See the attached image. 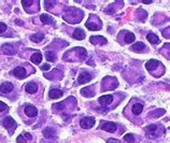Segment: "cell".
I'll use <instances>...</instances> for the list:
<instances>
[{"mask_svg":"<svg viewBox=\"0 0 170 143\" xmlns=\"http://www.w3.org/2000/svg\"><path fill=\"white\" fill-rule=\"evenodd\" d=\"M94 124H95V118H94V117H84V118H82L81 119V122H80L81 127L84 128V129L93 127Z\"/></svg>","mask_w":170,"mask_h":143,"instance_id":"6da1fadb","label":"cell"},{"mask_svg":"<svg viewBox=\"0 0 170 143\" xmlns=\"http://www.w3.org/2000/svg\"><path fill=\"white\" fill-rule=\"evenodd\" d=\"M13 76L17 78V79H25L27 76V73H26V70H25L23 67H16L14 70L12 71Z\"/></svg>","mask_w":170,"mask_h":143,"instance_id":"7a4b0ae2","label":"cell"},{"mask_svg":"<svg viewBox=\"0 0 170 143\" xmlns=\"http://www.w3.org/2000/svg\"><path fill=\"white\" fill-rule=\"evenodd\" d=\"M2 125L4 126V128L10 129L11 127L15 128L16 123H15V121H14L12 117H10V116H5V117L2 119Z\"/></svg>","mask_w":170,"mask_h":143,"instance_id":"3957f363","label":"cell"},{"mask_svg":"<svg viewBox=\"0 0 170 143\" xmlns=\"http://www.w3.org/2000/svg\"><path fill=\"white\" fill-rule=\"evenodd\" d=\"M101 128H102L104 131H108V132H114V131L116 130L117 126H116V124L113 123V122H106V123L102 124Z\"/></svg>","mask_w":170,"mask_h":143,"instance_id":"277c9868","label":"cell"},{"mask_svg":"<svg viewBox=\"0 0 170 143\" xmlns=\"http://www.w3.org/2000/svg\"><path fill=\"white\" fill-rule=\"evenodd\" d=\"M25 113L29 117H35L38 114V110L36 109V107H33L31 104H28V106L25 107Z\"/></svg>","mask_w":170,"mask_h":143,"instance_id":"5b68a950","label":"cell"},{"mask_svg":"<svg viewBox=\"0 0 170 143\" xmlns=\"http://www.w3.org/2000/svg\"><path fill=\"white\" fill-rule=\"evenodd\" d=\"M99 104H102V106H107V104H112V101H113V96L112 95H104V96H101L100 98L98 99Z\"/></svg>","mask_w":170,"mask_h":143,"instance_id":"8992f818","label":"cell"},{"mask_svg":"<svg viewBox=\"0 0 170 143\" xmlns=\"http://www.w3.org/2000/svg\"><path fill=\"white\" fill-rule=\"evenodd\" d=\"M91 80V76L89 74V73H87V72H82V73L79 76L78 82H79V84H84V83L89 82Z\"/></svg>","mask_w":170,"mask_h":143,"instance_id":"52a82bcc","label":"cell"},{"mask_svg":"<svg viewBox=\"0 0 170 143\" xmlns=\"http://www.w3.org/2000/svg\"><path fill=\"white\" fill-rule=\"evenodd\" d=\"M13 84L12 83H2L1 84V86H0V91L1 93H3V94H9V93H11L13 91Z\"/></svg>","mask_w":170,"mask_h":143,"instance_id":"ba28073f","label":"cell"},{"mask_svg":"<svg viewBox=\"0 0 170 143\" xmlns=\"http://www.w3.org/2000/svg\"><path fill=\"white\" fill-rule=\"evenodd\" d=\"M89 40H91V42L93 44H100V45H102V44H106L107 43V39L106 38H103V37H95L93 36L89 38Z\"/></svg>","mask_w":170,"mask_h":143,"instance_id":"9c48e42d","label":"cell"},{"mask_svg":"<svg viewBox=\"0 0 170 143\" xmlns=\"http://www.w3.org/2000/svg\"><path fill=\"white\" fill-rule=\"evenodd\" d=\"M158 65H160L159 64V61H157V60H155V59H150L145 64V68L149 71H153V70H155V69L158 67Z\"/></svg>","mask_w":170,"mask_h":143,"instance_id":"30bf717a","label":"cell"},{"mask_svg":"<svg viewBox=\"0 0 170 143\" xmlns=\"http://www.w3.org/2000/svg\"><path fill=\"white\" fill-rule=\"evenodd\" d=\"M43 135L45 138H48V139H52V138H54L56 135V132L55 130L53 129V128L51 127H48V128H45L43 130Z\"/></svg>","mask_w":170,"mask_h":143,"instance_id":"8fae6325","label":"cell"},{"mask_svg":"<svg viewBox=\"0 0 170 143\" xmlns=\"http://www.w3.org/2000/svg\"><path fill=\"white\" fill-rule=\"evenodd\" d=\"M25 89H26V91L29 93V94H35V93H37V91H38V86H37L36 83L31 82V83H28L27 85H26Z\"/></svg>","mask_w":170,"mask_h":143,"instance_id":"7c38bea8","label":"cell"},{"mask_svg":"<svg viewBox=\"0 0 170 143\" xmlns=\"http://www.w3.org/2000/svg\"><path fill=\"white\" fill-rule=\"evenodd\" d=\"M48 96H50V98H52V99H58V98H60L63 96V91H59V89H52L50 91Z\"/></svg>","mask_w":170,"mask_h":143,"instance_id":"4fadbf2b","label":"cell"},{"mask_svg":"<svg viewBox=\"0 0 170 143\" xmlns=\"http://www.w3.org/2000/svg\"><path fill=\"white\" fill-rule=\"evenodd\" d=\"M1 52L2 53H5V54H15V50L13 48L12 45H10V44H4L3 46H2V50H1Z\"/></svg>","mask_w":170,"mask_h":143,"instance_id":"5bb4252c","label":"cell"},{"mask_svg":"<svg viewBox=\"0 0 170 143\" xmlns=\"http://www.w3.org/2000/svg\"><path fill=\"white\" fill-rule=\"evenodd\" d=\"M30 60L36 65L40 64V63L42 61V55H41V53L37 52V53H35V54H32L31 57H30Z\"/></svg>","mask_w":170,"mask_h":143,"instance_id":"9a60e30c","label":"cell"},{"mask_svg":"<svg viewBox=\"0 0 170 143\" xmlns=\"http://www.w3.org/2000/svg\"><path fill=\"white\" fill-rule=\"evenodd\" d=\"M162 114H165V110L164 109H157V110H154L149 113V116L150 117H160Z\"/></svg>","mask_w":170,"mask_h":143,"instance_id":"2e32d148","label":"cell"},{"mask_svg":"<svg viewBox=\"0 0 170 143\" xmlns=\"http://www.w3.org/2000/svg\"><path fill=\"white\" fill-rule=\"evenodd\" d=\"M72 37L76 40H83L84 38H85V33H84V31L82 29H76V30L73 32Z\"/></svg>","mask_w":170,"mask_h":143,"instance_id":"e0dca14e","label":"cell"},{"mask_svg":"<svg viewBox=\"0 0 170 143\" xmlns=\"http://www.w3.org/2000/svg\"><path fill=\"white\" fill-rule=\"evenodd\" d=\"M146 39L149 40V42L152 44H157L159 43V39H158V37L155 35V33H149L147 36H146Z\"/></svg>","mask_w":170,"mask_h":143,"instance_id":"ac0fdd59","label":"cell"},{"mask_svg":"<svg viewBox=\"0 0 170 143\" xmlns=\"http://www.w3.org/2000/svg\"><path fill=\"white\" fill-rule=\"evenodd\" d=\"M143 110V106L141 104H136L132 106V109H131V111L134 113V115H139Z\"/></svg>","mask_w":170,"mask_h":143,"instance_id":"d6986e66","label":"cell"},{"mask_svg":"<svg viewBox=\"0 0 170 143\" xmlns=\"http://www.w3.org/2000/svg\"><path fill=\"white\" fill-rule=\"evenodd\" d=\"M44 38V35L42 32H39V33H35V35H31L30 36V40L32 42H41Z\"/></svg>","mask_w":170,"mask_h":143,"instance_id":"ffe728a7","label":"cell"},{"mask_svg":"<svg viewBox=\"0 0 170 143\" xmlns=\"http://www.w3.org/2000/svg\"><path fill=\"white\" fill-rule=\"evenodd\" d=\"M131 48H132V51H134V52H142L143 48H145V45L142 42H137V43H134L131 46Z\"/></svg>","mask_w":170,"mask_h":143,"instance_id":"44dd1931","label":"cell"},{"mask_svg":"<svg viewBox=\"0 0 170 143\" xmlns=\"http://www.w3.org/2000/svg\"><path fill=\"white\" fill-rule=\"evenodd\" d=\"M40 20L43 24H53V18L48 14H42L40 16Z\"/></svg>","mask_w":170,"mask_h":143,"instance_id":"7402d4cb","label":"cell"},{"mask_svg":"<svg viewBox=\"0 0 170 143\" xmlns=\"http://www.w3.org/2000/svg\"><path fill=\"white\" fill-rule=\"evenodd\" d=\"M134 39H136V38H134V35L132 32H127L126 35H125V42H126V43H128V44L132 43L134 41Z\"/></svg>","mask_w":170,"mask_h":143,"instance_id":"603a6c76","label":"cell"},{"mask_svg":"<svg viewBox=\"0 0 170 143\" xmlns=\"http://www.w3.org/2000/svg\"><path fill=\"white\" fill-rule=\"evenodd\" d=\"M157 125H150V126H147L146 128V131H147V133L151 136H154L156 133V130H157Z\"/></svg>","mask_w":170,"mask_h":143,"instance_id":"cb8c5ba5","label":"cell"},{"mask_svg":"<svg viewBox=\"0 0 170 143\" xmlns=\"http://www.w3.org/2000/svg\"><path fill=\"white\" fill-rule=\"evenodd\" d=\"M45 58L48 61H53V60H55V54L53 52H46L45 53Z\"/></svg>","mask_w":170,"mask_h":143,"instance_id":"d4e9b609","label":"cell"},{"mask_svg":"<svg viewBox=\"0 0 170 143\" xmlns=\"http://www.w3.org/2000/svg\"><path fill=\"white\" fill-rule=\"evenodd\" d=\"M124 140L126 141V142H128V143H134V137L132 135H125L124 136Z\"/></svg>","mask_w":170,"mask_h":143,"instance_id":"484cf974","label":"cell"},{"mask_svg":"<svg viewBox=\"0 0 170 143\" xmlns=\"http://www.w3.org/2000/svg\"><path fill=\"white\" fill-rule=\"evenodd\" d=\"M86 27L89 29V30H98L100 27H97V26H95V25H93L91 23V22H88V23H86Z\"/></svg>","mask_w":170,"mask_h":143,"instance_id":"4316f807","label":"cell"},{"mask_svg":"<svg viewBox=\"0 0 170 143\" xmlns=\"http://www.w3.org/2000/svg\"><path fill=\"white\" fill-rule=\"evenodd\" d=\"M7 110H8V106L0 101V112H4L7 111Z\"/></svg>","mask_w":170,"mask_h":143,"instance_id":"83f0119b","label":"cell"},{"mask_svg":"<svg viewBox=\"0 0 170 143\" xmlns=\"http://www.w3.org/2000/svg\"><path fill=\"white\" fill-rule=\"evenodd\" d=\"M7 30V25L3 24V23H0V33H2Z\"/></svg>","mask_w":170,"mask_h":143,"instance_id":"f1b7e54d","label":"cell"},{"mask_svg":"<svg viewBox=\"0 0 170 143\" xmlns=\"http://www.w3.org/2000/svg\"><path fill=\"white\" fill-rule=\"evenodd\" d=\"M17 142L18 143H26V139L24 138V136L23 135L18 136V138H17Z\"/></svg>","mask_w":170,"mask_h":143,"instance_id":"f546056e","label":"cell"},{"mask_svg":"<svg viewBox=\"0 0 170 143\" xmlns=\"http://www.w3.org/2000/svg\"><path fill=\"white\" fill-rule=\"evenodd\" d=\"M63 107H65V102H61V104H57L54 106V108H59L58 110H63Z\"/></svg>","mask_w":170,"mask_h":143,"instance_id":"4dcf8cb0","label":"cell"},{"mask_svg":"<svg viewBox=\"0 0 170 143\" xmlns=\"http://www.w3.org/2000/svg\"><path fill=\"white\" fill-rule=\"evenodd\" d=\"M22 3L24 4V7L27 9V7H29V4L33 3V1H22Z\"/></svg>","mask_w":170,"mask_h":143,"instance_id":"1f68e13d","label":"cell"},{"mask_svg":"<svg viewBox=\"0 0 170 143\" xmlns=\"http://www.w3.org/2000/svg\"><path fill=\"white\" fill-rule=\"evenodd\" d=\"M50 68H51V66H50L48 64H45V65H43V66H41V69H42L43 71H46V70H48Z\"/></svg>","mask_w":170,"mask_h":143,"instance_id":"d6a6232c","label":"cell"},{"mask_svg":"<svg viewBox=\"0 0 170 143\" xmlns=\"http://www.w3.org/2000/svg\"><path fill=\"white\" fill-rule=\"evenodd\" d=\"M107 143H122V142L119 141V140H116V139H109L107 141Z\"/></svg>","mask_w":170,"mask_h":143,"instance_id":"836d02e7","label":"cell"},{"mask_svg":"<svg viewBox=\"0 0 170 143\" xmlns=\"http://www.w3.org/2000/svg\"><path fill=\"white\" fill-rule=\"evenodd\" d=\"M23 136H24L25 139H27V140H31L32 139V137L29 135V133H25V135H23Z\"/></svg>","mask_w":170,"mask_h":143,"instance_id":"e575fe53","label":"cell"},{"mask_svg":"<svg viewBox=\"0 0 170 143\" xmlns=\"http://www.w3.org/2000/svg\"><path fill=\"white\" fill-rule=\"evenodd\" d=\"M142 2H143V3H145V4H147V3H152V1H151V0H149V1H146V0H143Z\"/></svg>","mask_w":170,"mask_h":143,"instance_id":"d590c367","label":"cell"}]
</instances>
